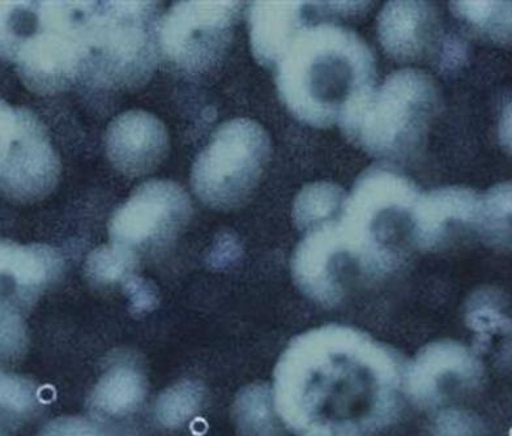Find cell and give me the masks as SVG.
Instances as JSON below:
<instances>
[{
    "mask_svg": "<svg viewBox=\"0 0 512 436\" xmlns=\"http://www.w3.org/2000/svg\"><path fill=\"white\" fill-rule=\"evenodd\" d=\"M401 359L368 333L311 329L290 341L275 370L273 405L290 429L364 436L398 413Z\"/></svg>",
    "mask_w": 512,
    "mask_h": 436,
    "instance_id": "obj_1",
    "label": "cell"
},
{
    "mask_svg": "<svg viewBox=\"0 0 512 436\" xmlns=\"http://www.w3.org/2000/svg\"><path fill=\"white\" fill-rule=\"evenodd\" d=\"M276 67L281 101L294 117L315 127L340 123L374 88L369 46L339 25H304Z\"/></svg>",
    "mask_w": 512,
    "mask_h": 436,
    "instance_id": "obj_2",
    "label": "cell"
},
{
    "mask_svg": "<svg viewBox=\"0 0 512 436\" xmlns=\"http://www.w3.org/2000/svg\"><path fill=\"white\" fill-rule=\"evenodd\" d=\"M83 2H2V50L38 93L62 92L83 79L87 51Z\"/></svg>",
    "mask_w": 512,
    "mask_h": 436,
    "instance_id": "obj_3",
    "label": "cell"
},
{
    "mask_svg": "<svg viewBox=\"0 0 512 436\" xmlns=\"http://www.w3.org/2000/svg\"><path fill=\"white\" fill-rule=\"evenodd\" d=\"M156 8L151 2H87L83 79L106 89H134L156 64Z\"/></svg>",
    "mask_w": 512,
    "mask_h": 436,
    "instance_id": "obj_4",
    "label": "cell"
},
{
    "mask_svg": "<svg viewBox=\"0 0 512 436\" xmlns=\"http://www.w3.org/2000/svg\"><path fill=\"white\" fill-rule=\"evenodd\" d=\"M438 106V88L428 74L401 70L366 93L340 125L366 152L400 157L420 145Z\"/></svg>",
    "mask_w": 512,
    "mask_h": 436,
    "instance_id": "obj_5",
    "label": "cell"
},
{
    "mask_svg": "<svg viewBox=\"0 0 512 436\" xmlns=\"http://www.w3.org/2000/svg\"><path fill=\"white\" fill-rule=\"evenodd\" d=\"M420 196L415 183L395 170L374 166L362 173L337 220L348 254L373 272L394 267L399 218L412 216Z\"/></svg>",
    "mask_w": 512,
    "mask_h": 436,
    "instance_id": "obj_6",
    "label": "cell"
},
{
    "mask_svg": "<svg viewBox=\"0 0 512 436\" xmlns=\"http://www.w3.org/2000/svg\"><path fill=\"white\" fill-rule=\"evenodd\" d=\"M271 157V140L258 122L238 118L217 128L195 158L191 185L208 207L233 209L253 195Z\"/></svg>",
    "mask_w": 512,
    "mask_h": 436,
    "instance_id": "obj_7",
    "label": "cell"
},
{
    "mask_svg": "<svg viewBox=\"0 0 512 436\" xmlns=\"http://www.w3.org/2000/svg\"><path fill=\"white\" fill-rule=\"evenodd\" d=\"M0 179L4 194L20 203L44 199L61 175V162L36 115L2 101Z\"/></svg>",
    "mask_w": 512,
    "mask_h": 436,
    "instance_id": "obj_8",
    "label": "cell"
},
{
    "mask_svg": "<svg viewBox=\"0 0 512 436\" xmlns=\"http://www.w3.org/2000/svg\"><path fill=\"white\" fill-rule=\"evenodd\" d=\"M240 2H179L159 28L162 50L182 70L203 72L223 58L240 14Z\"/></svg>",
    "mask_w": 512,
    "mask_h": 436,
    "instance_id": "obj_9",
    "label": "cell"
},
{
    "mask_svg": "<svg viewBox=\"0 0 512 436\" xmlns=\"http://www.w3.org/2000/svg\"><path fill=\"white\" fill-rule=\"evenodd\" d=\"M191 215L189 196L177 183L153 179L132 192L114 212L109 235L114 245L134 251L168 242Z\"/></svg>",
    "mask_w": 512,
    "mask_h": 436,
    "instance_id": "obj_10",
    "label": "cell"
},
{
    "mask_svg": "<svg viewBox=\"0 0 512 436\" xmlns=\"http://www.w3.org/2000/svg\"><path fill=\"white\" fill-rule=\"evenodd\" d=\"M109 161L127 177L155 172L169 151V135L155 115L144 110L126 111L113 119L106 131Z\"/></svg>",
    "mask_w": 512,
    "mask_h": 436,
    "instance_id": "obj_11",
    "label": "cell"
},
{
    "mask_svg": "<svg viewBox=\"0 0 512 436\" xmlns=\"http://www.w3.org/2000/svg\"><path fill=\"white\" fill-rule=\"evenodd\" d=\"M347 252L337 221H328L307 232L292 258V275L298 288L320 305L334 306L343 297L337 276L340 256Z\"/></svg>",
    "mask_w": 512,
    "mask_h": 436,
    "instance_id": "obj_12",
    "label": "cell"
},
{
    "mask_svg": "<svg viewBox=\"0 0 512 436\" xmlns=\"http://www.w3.org/2000/svg\"><path fill=\"white\" fill-rule=\"evenodd\" d=\"M481 373L480 362L465 346L437 341L417 354L407 373V388L417 403L434 405L442 400L443 384L448 380L476 384Z\"/></svg>",
    "mask_w": 512,
    "mask_h": 436,
    "instance_id": "obj_13",
    "label": "cell"
},
{
    "mask_svg": "<svg viewBox=\"0 0 512 436\" xmlns=\"http://www.w3.org/2000/svg\"><path fill=\"white\" fill-rule=\"evenodd\" d=\"M481 196L471 188L447 186L421 195L413 208L412 234L418 245H438L446 229L455 222L479 225Z\"/></svg>",
    "mask_w": 512,
    "mask_h": 436,
    "instance_id": "obj_14",
    "label": "cell"
},
{
    "mask_svg": "<svg viewBox=\"0 0 512 436\" xmlns=\"http://www.w3.org/2000/svg\"><path fill=\"white\" fill-rule=\"evenodd\" d=\"M63 259L57 250L45 245H19L3 241L0 247V269L3 285L14 290L7 301L33 302L38 294L58 279ZM16 307H19L17 305Z\"/></svg>",
    "mask_w": 512,
    "mask_h": 436,
    "instance_id": "obj_15",
    "label": "cell"
},
{
    "mask_svg": "<svg viewBox=\"0 0 512 436\" xmlns=\"http://www.w3.org/2000/svg\"><path fill=\"white\" fill-rule=\"evenodd\" d=\"M433 7L426 2H388L378 17V37L391 57L408 62L420 58L433 40Z\"/></svg>",
    "mask_w": 512,
    "mask_h": 436,
    "instance_id": "obj_16",
    "label": "cell"
},
{
    "mask_svg": "<svg viewBox=\"0 0 512 436\" xmlns=\"http://www.w3.org/2000/svg\"><path fill=\"white\" fill-rule=\"evenodd\" d=\"M304 2H254L250 7V44L256 61L276 66L304 27Z\"/></svg>",
    "mask_w": 512,
    "mask_h": 436,
    "instance_id": "obj_17",
    "label": "cell"
},
{
    "mask_svg": "<svg viewBox=\"0 0 512 436\" xmlns=\"http://www.w3.org/2000/svg\"><path fill=\"white\" fill-rule=\"evenodd\" d=\"M147 383L142 373L128 365L115 366L102 375L92 393L91 406L104 417H123L142 405Z\"/></svg>",
    "mask_w": 512,
    "mask_h": 436,
    "instance_id": "obj_18",
    "label": "cell"
},
{
    "mask_svg": "<svg viewBox=\"0 0 512 436\" xmlns=\"http://www.w3.org/2000/svg\"><path fill=\"white\" fill-rule=\"evenodd\" d=\"M347 195L343 188L330 182H315L302 188L293 204V220L298 230L310 232L311 229L332 221L341 213Z\"/></svg>",
    "mask_w": 512,
    "mask_h": 436,
    "instance_id": "obj_19",
    "label": "cell"
},
{
    "mask_svg": "<svg viewBox=\"0 0 512 436\" xmlns=\"http://www.w3.org/2000/svg\"><path fill=\"white\" fill-rule=\"evenodd\" d=\"M273 395L264 384H251L238 393L234 416L243 436H276Z\"/></svg>",
    "mask_w": 512,
    "mask_h": 436,
    "instance_id": "obj_20",
    "label": "cell"
},
{
    "mask_svg": "<svg viewBox=\"0 0 512 436\" xmlns=\"http://www.w3.org/2000/svg\"><path fill=\"white\" fill-rule=\"evenodd\" d=\"M451 10L460 19L486 33L498 44H507L511 37V2H452Z\"/></svg>",
    "mask_w": 512,
    "mask_h": 436,
    "instance_id": "obj_21",
    "label": "cell"
},
{
    "mask_svg": "<svg viewBox=\"0 0 512 436\" xmlns=\"http://www.w3.org/2000/svg\"><path fill=\"white\" fill-rule=\"evenodd\" d=\"M467 324L477 332L481 341L497 333L510 332V318L505 312V298L497 290H479L469 299Z\"/></svg>",
    "mask_w": 512,
    "mask_h": 436,
    "instance_id": "obj_22",
    "label": "cell"
},
{
    "mask_svg": "<svg viewBox=\"0 0 512 436\" xmlns=\"http://www.w3.org/2000/svg\"><path fill=\"white\" fill-rule=\"evenodd\" d=\"M204 399L199 383L185 380L161 393L156 403L157 420L165 427H179L195 416Z\"/></svg>",
    "mask_w": 512,
    "mask_h": 436,
    "instance_id": "obj_23",
    "label": "cell"
},
{
    "mask_svg": "<svg viewBox=\"0 0 512 436\" xmlns=\"http://www.w3.org/2000/svg\"><path fill=\"white\" fill-rule=\"evenodd\" d=\"M138 263L135 251L113 245L101 246L93 250L85 260V273L89 280L98 285L114 284L132 276Z\"/></svg>",
    "mask_w": 512,
    "mask_h": 436,
    "instance_id": "obj_24",
    "label": "cell"
},
{
    "mask_svg": "<svg viewBox=\"0 0 512 436\" xmlns=\"http://www.w3.org/2000/svg\"><path fill=\"white\" fill-rule=\"evenodd\" d=\"M510 217V182L498 183L481 196L479 226L497 245H506L510 238Z\"/></svg>",
    "mask_w": 512,
    "mask_h": 436,
    "instance_id": "obj_25",
    "label": "cell"
},
{
    "mask_svg": "<svg viewBox=\"0 0 512 436\" xmlns=\"http://www.w3.org/2000/svg\"><path fill=\"white\" fill-rule=\"evenodd\" d=\"M0 400L7 413L25 414L37 403V388L23 376L2 374Z\"/></svg>",
    "mask_w": 512,
    "mask_h": 436,
    "instance_id": "obj_26",
    "label": "cell"
},
{
    "mask_svg": "<svg viewBox=\"0 0 512 436\" xmlns=\"http://www.w3.org/2000/svg\"><path fill=\"white\" fill-rule=\"evenodd\" d=\"M0 343L2 354L6 358H16L24 353L27 346V331L23 318L14 303L2 301V314H0Z\"/></svg>",
    "mask_w": 512,
    "mask_h": 436,
    "instance_id": "obj_27",
    "label": "cell"
},
{
    "mask_svg": "<svg viewBox=\"0 0 512 436\" xmlns=\"http://www.w3.org/2000/svg\"><path fill=\"white\" fill-rule=\"evenodd\" d=\"M481 433L480 418L468 410H443L434 423V436H480Z\"/></svg>",
    "mask_w": 512,
    "mask_h": 436,
    "instance_id": "obj_28",
    "label": "cell"
},
{
    "mask_svg": "<svg viewBox=\"0 0 512 436\" xmlns=\"http://www.w3.org/2000/svg\"><path fill=\"white\" fill-rule=\"evenodd\" d=\"M130 310L134 315H145L156 309L160 296L155 284L142 277L132 275L123 282Z\"/></svg>",
    "mask_w": 512,
    "mask_h": 436,
    "instance_id": "obj_29",
    "label": "cell"
},
{
    "mask_svg": "<svg viewBox=\"0 0 512 436\" xmlns=\"http://www.w3.org/2000/svg\"><path fill=\"white\" fill-rule=\"evenodd\" d=\"M242 255L240 239L232 232H221L215 238L212 249L209 250L207 263L209 268L223 271L236 264Z\"/></svg>",
    "mask_w": 512,
    "mask_h": 436,
    "instance_id": "obj_30",
    "label": "cell"
},
{
    "mask_svg": "<svg viewBox=\"0 0 512 436\" xmlns=\"http://www.w3.org/2000/svg\"><path fill=\"white\" fill-rule=\"evenodd\" d=\"M40 436H98L95 427L76 417L58 418L45 426Z\"/></svg>",
    "mask_w": 512,
    "mask_h": 436,
    "instance_id": "obj_31",
    "label": "cell"
},
{
    "mask_svg": "<svg viewBox=\"0 0 512 436\" xmlns=\"http://www.w3.org/2000/svg\"><path fill=\"white\" fill-rule=\"evenodd\" d=\"M467 61V45L462 38L451 36L443 41L441 53V70L443 72L458 71Z\"/></svg>",
    "mask_w": 512,
    "mask_h": 436,
    "instance_id": "obj_32",
    "label": "cell"
},
{
    "mask_svg": "<svg viewBox=\"0 0 512 436\" xmlns=\"http://www.w3.org/2000/svg\"><path fill=\"white\" fill-rule=\"evenodd\" d=\"M313 10L341 16H353L368 10L369 2H319L311 3Z\"/></svg>",
    "mask_w": 512,
    "mask_h": 436,
    "instance_id": "obj_33",
    "label": "cell"
},
{
    "mask_svg": "<svg viewBox=\"0 0 512 436\" xmlns=\"http://www.w3.org/2000/svg\"><path fill=\"white\" fill-rule=\"evenodd\" d=\"M511 101H506L503 105L501 117L498 123L499 144L507 153L511 151Z\"/></svg>",
    "mask_w": 512,
    "mask_h": 436,
    "instance_id": "obj_34",
    "label": "cell"
}]
</instances>
